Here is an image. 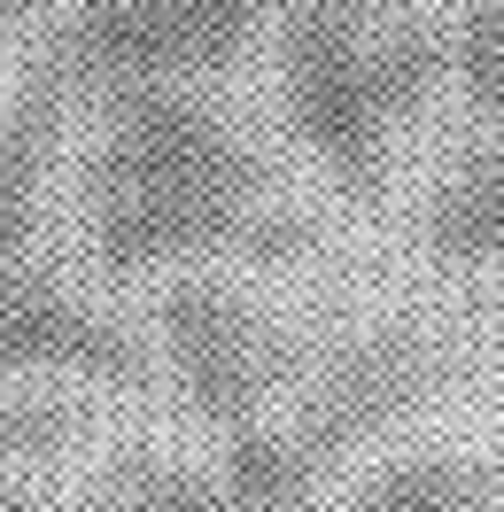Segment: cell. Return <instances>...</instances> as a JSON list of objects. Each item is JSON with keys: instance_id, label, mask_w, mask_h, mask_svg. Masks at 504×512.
I'll use <instances>...</instances> for the list:
<instances>
[{"instance_id": "cell-2", "label": "cell", "mask_w": 504, "mask_h": 512, "mask_svg": "<svg viewBox=\"0 0 504 512\" xmlns=\"http://www.w3.org/2000/svg\"><path fill=\"white\" fill-rule=\"evenodd\" d=\"M272 39L295 140L334 187L380 202L404 132L450 86V16L435 0H287Z\"/></svg>"}, {"instance_id": "cell-9", "label": "cell", "mask_w": 504, "mask_h": 512, "mask_svg": "<svg viewBox=\"0 0 504 512\" xmlns=\"http://www.w3.org/2000/svg\"><path fill=\"white\" fill-rule=\"evenodd\" d=\"M86 512H241V505L225 497L218 474H194V466L163 458V450H125L94 481Z\"/></svg>"}, {"instance_id": "cell-6", "label": "cell", "mask_w": 504, "mask_h": 512, "mask_svg": "<svg viewBox=\"0 0 504 512\" xmlns=\"http://www.w3.org/2000/svg\"><path fill=\"white\" fill-rule=\"evenodd\" d=\"M427 388H435V342H427L419 326H365V334H342V342L303 373L287 419H295L303 443L334 466L342 450L373 443L388 419H404Z\"/></svg>"}, {"instance_id": "cell-7", "label": "cell", "mask_w": 504, "mask_h": 512, "mask_svg": "<svg viewBox=\"0 0 504 512\" xmlns=\"http://www.w3.org/2000/svg\"><path fill=\"white\" fill-rule=\"evenodd\" d=\"M419 233L450 264H504V132H489L481 148H466L435 171Z\"/></svg>"}, {"instance_id": "cell-10", "label": "cell", "mask_w": 504, "mask_h": 512, "mask_svg": "<svg viewBox=\"0 0 504 512\" xmlns=\"http://www.w3.org/2000/svg\"><path fill=\"white\" fill-rule=\"evenodd\" d=\"M481 505V474L450 450H404L365 474L357 512H473Z\"/></svg>"}, {"instance_id": "cell-12", "label": "cell", "mask_w": 504, "mask_h": 512, "mask_svg": "<svg viewBox=\"0 0 504 512\" xmlns=\"http://www.w3.org/2000/svg\"><path fill=\"white\" fill-rule=\"evenodd\" d=\"M0 512H24V474H0Z\"/></svg>"}, {"instance_id": "cell-3", "label": "cell", "mask_w": 504, "mask_h": 512, "mask_svg": "<svg viewBox=\"0 0 504 512\" xmlns=\"http://www.w3.org/2000/svg\"><path fill=\"white\" fill-rule=\"evenodd\" d=\"M63 125V78L32 63V78L0 109V381L78 373V381H148V342L109 303L78 295L39 249V187Z\"/></svg>"}, {"instance_id": "cell-13", "label": "cell", "mask_w": 504, "mask_h": 512, "mask_svg": "<svg viewBox=\"0 0 504 512\" xmlns=\"http://www.w3.org/2000/svg\"><path fill=\"white\" fill-rule=\"evenodd\" d=\"M32 8H47V0H0V24H16V16H32Z\"/></svg>"}, {"instance_id": "cell-1", "label": "cell", "mask_w": 504, "mask_h": 512, "mask_svg": "<svg viewBox=\"0 0 504 512\" xmlns=\"http://www.w3.org/2000/svg\"><path fill=\"white\" fill-rule=\"evenodd\" d=\"M70 202L101 272H187L210 256L280 264L303 249V210L280 202L272 156L202 78L101 94L70 156Z\"/></svg>"}, {"instance_id": "cell-4", "label": "cell", "mask_w": 504, "mask_h": 512, "mask_svg": "<svg viewBox=\"0 0 504 512\" xmlns=\"http://www.w3.org/2000/svg\"><path fill=\"white\" fill-rule=\"evenodd\" d=\"M156 350L171 388L187 396L194 419L210 427H249L287 404V388H303V334L280 319V303H264L249 280H233L218 264H187L156 288Z\"/></svg>"}, {"instance_id": "cell-11", "label": "cell", "mask_w": 504, "mask_h": 512, "mask_svg": "<svg viewBox=\"0 0 504 512\" xmlns=\"http://www.w3.org/2000/svg\"><path fill=\"white\" fill-rule=\"evenodd\" d=\"M450 16V86L481 125H504V0H442Z\"/></svg>"}, {"instance_id": "cell-8", "label": "cell", "mask_w": 504, "mask_h": 512, "mask_svg": "<svg viewBox=\"0 0 504 512\" xmlns=\"http://www.w3.org/2000/svg\"><path fill=\"white\" fill-rule=\"evenodd\" d=\"M210 474L225 481V497L241 512H311L318 481L334 466L303 443V427L287 412H272V419H249V427H225Z\"/></svg>"}, {"instance_id": "cell-5", "label": "cell", "mask_w": 504, "mask_h": 512, "mask_svg": "<svg viewBox=\"0 0 504 512\" xmlns=\"http://www.w3.org/2000/svg\"><path fill=\"white\" fill-rule=\"evenodd\" d=\"M280 8L287 0H70L39 63L63 86H94V94L210 78L264 24H280Z\"/></svg>"}]
</instances>
